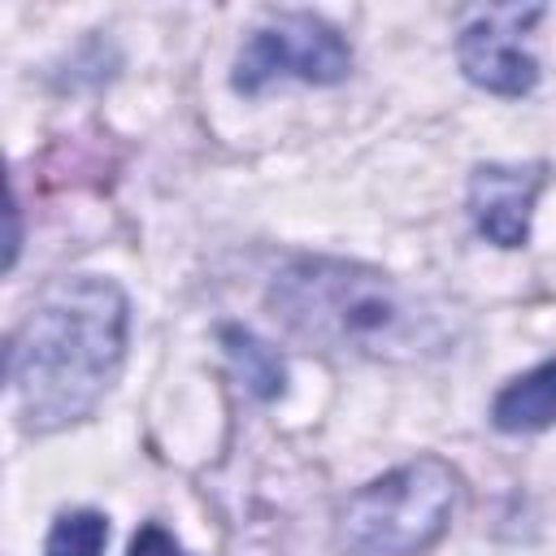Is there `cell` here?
<instances>
[{"instance_id":"obj_1","label":"cell","mask_w":556,"mask_h":556,"mask_svg":"<svg viewBox=\"0 0 556 556\" xmlns=\"http://www.w3.org/2000/svg\"><path fill=\"white\" fill-rule=\"evenodd\" d=\"M126 295L78 274L52 282L9 339V391L26 430H61L87 417L126 356Z\"/></svg>"},{"instance_id":"obj_2","label":"cell","mask_w":556,"mask_h":556,"mask_svg":"<svg viewBox=\"0 0 556 556\" xmlns=\"http://www.w3.org/2000/svg\"><path fill=\"white\" fill-rule=\"evenodd\" d=\"M278 317L308 343L374 361H426L447 348L443 313L404 282L326 256H300L269 287Z\"/></svg>"},{"instance_id":"obj_3","label":"cell","mask_w":556,"mask_h":556,"mask_svg":"<svg viewBox=\"0 0 556 556\" xmlns=\"http://www.w3.org/2000/svg\"><path fill=\"white\" fill-rule=\"evenodd\" d=\"M460 500V478L447 460H408L361 486L339 517V547L348 556H417L430 547Z\"/></svg>"},{"instance_id":"obj_4","label":"cell","mask_w":556,"mask_h":556,"mask_svg":"<svg viewBox=\"0 0 556 556\" xmlns=\"http://www.w3.org/2000/svg\"><path fill=\"white\" fill-rule=\"evenodd\" d=\"M348 70H352V48L330 22L313 13H278L261 22L239 48L235 87L248 96H256L274 78H300L326 87L348 78Z\"/></svg>"},{"instance_id":"obj_5","label":"cell","mask_w":556,"mask_h":556,"mask_svg":"<svg viewBox=\"0 0 556 556\" xmlns=\"http://www.w3.org/2000/svg\"><path fill=\"white\" fill-rule=\"evenodd\" d=\"M534 17L539 9H491L473 17L456 39L465 78L495 96H526L539 83V61L521 48V26Z\"/></svg>"},{"instance_id":"obj_6","label":"cell","mask_w":556,"mask_h":556,"mask_svg":"<svg viewBox=\"0 0 556 556\" xmlns=\"http://www.w3.org/2000/svg\"><path fill=\"white\" fill-rule=\"evenodd\" d=\"M547 182V169L534 165H478L469 174V217L478 235L500 248H521L530 239V213Z\"/></svg>"},{"instance_id":"obj_7","label":"cell","mask_w":556,"mask_h":556,"mask_svg":"<svg viewBox=\"0 0 556 556\" xmlns=\"http://www.w3.org/2000/svg\"><path fill=\"white\" fill-rule=\"evenodd\" d=\"M491 421L504 434H534V430L556 426V361H543L526 369L521 378H513L495 395Z\"/></svg>"},{"instance_id":"obj_8","label":"cell","mask_w":556,"mask_h":556,"mask_svg":"<svg viewBox=\"0 0 556 556\" xmlns=\"http://www.w3.org/2000/svg\"><path fill=\"white\" fill-rule=\"evenodd\" d=\"M222 343H226V356L235 361V369L243 374L252 395L274 400L282 391L287 369H282V361H278V352L269 343H261L252 330H239V326H222Z\"/></svg>"},{"instance_id":"obj_9","label":"cell","mask_w":556,"mask_h":556,"mask_svg":"<svg viewBox=\"0 0 556 556\" xmlns=\"http://www.w3.org/2000/svg\"><path fill=\"white\" fill-rule=\"evenodd\" d=\"M109 543V521L104 513L96 508H74V513H61L48 530V543H43V556H100Z\"/></svg>"},{"instance_id":"obj_10","label":"cell","mask_w":556,"mask_h":556,"mask_svg":"<svg viewBox=\"0 0 556 556\" xmlns=\"http://www.w3.org/2000/svg\"><path fill=\"white\" fill-rule=\"evenodd\" d=\"M126 556H187V552H182V543H178L165 526L148 521V526H139V530H135V539H130V552H126Z\"/></svg>"}]
</instances>
